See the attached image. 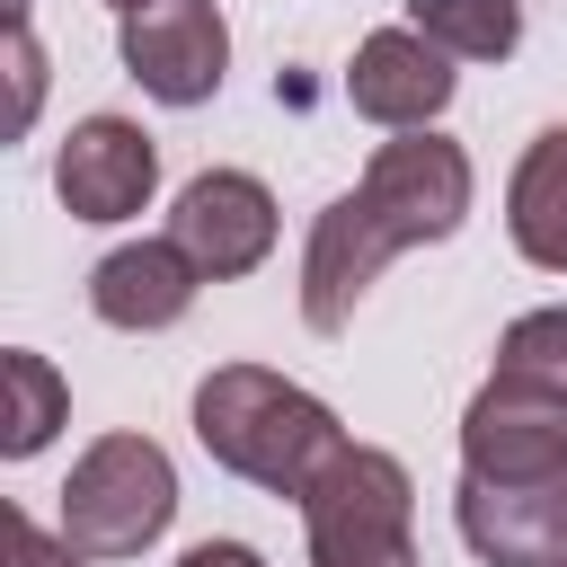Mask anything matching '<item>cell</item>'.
Listing matches in <instances>:
<instances>
[{"mask_svg": "<svg viewBox=\"0 0 567 567\" xmlns=\"http://www.w3.org/2000/svg\"><path fill=\"white\" fill-rule=\"evenodd\" d=\"M470 151L434 124L416 133H390L363 177L310 221V248H301V319L319 337H337L354 319V301L372 292V275L399 257V248H434L470 221Z\"/></svg>", "mask_w": 567, "mask_h": 567, "instance_id": "obj_1", "label": "cell"}, {"mask_svg": "<svg viewBox=\"0 0 567 567\" xmlns=\"http://www.w3.org/2000/svg\"><path fill=\"white\" fill-rule=\"evenodd\" d=\"M195 443L230 478L301 505L310 478L346 452V425H337V408L319 390H301V381L266 372V363H213L195 381Z\"/></svg>", "mask_w": 567, "mask_h": 567, "instance_id": "obj_2", "label": "cell"}, {"mask_svg": "<svg viewBox=\"0 0 567 567\" xmlns=\"http://www.w3.org/2000/svg\"><path fill=\"white\" fill-rule=\"evenodd\" d=\"M310 567H425L416 558V478L381 443H346L301 496Z\"/></svg>", "mask_w": 567, "mask_h": 567, "instance_id": "obj_3", "label": "cell"}, {"mask_svg": "<svg viewBox=\"0 0 567 567\" xmlns=\"http://www.w3.org/2000/svg\"><path fill=\"white\" fill-rule=\"evenodd\" d=\"M177 523V470L151 434H97L62 478V540L80 558H142Z\"/></svg>", "mask_w": 567, "mask_h": 567, "instance_id": "obj_4", "label": "cell"}, {"mask_svg": "<svg viewBox=\"0 0 567 567\" xmlns=\"http://www.w3.org/2000/svg\"><path fill=\"white\" fill-rule=\"evenodd\" d=\"M115 53L159 106H204L230 71V27L213 0H142L115 18Z\"/></svg>", "mask_w": 567, "mask_h": 567, "instance_id": "obj_5", "label": "cell"}, {"mask_svg": "<svg viewBox=\"0 0 567 567\" xmlns=\"http://www.w3.org/2000/svg\"><path fill=\"white\" fill-rule=\"evenodd\" d=\"M452 523L478 567H567V470H540V478H470L461 470Z\"/></svg>", "mask_w": 567, "mask_h": 567, "instance_id": "obj_6", "label": "cell"}, {"mask_svg": "<svg viewBox=\"0 0 567 567\" xmlns=\"http://www.w3.org/2000/svg\"><path fill=\"white\" fill-rule=\"evenodd\" d=\"M168 239L204 266V284H239L275 257V195L248 168H204L168 204Z\"/></svg>", "mask_w": 567, "mask_h": 567, "instance_id": "obj_7", "label": "cell"}, {"mask_svg": "<svg viewBox=\"0 0 567 567\" xmlns=\"http://www.w3.org/2000/svg\"><path fill=\"white\" fill-rule=\"evenodd\" d=\"M159 186V142L133 115H80L53 151V195L71 221H133Z\"/></svg>", "mask_w": 567, "mask_h": 567, "instance_id": "obj_8", "label": "cell"}, {"mask_svg": "<svg viewBox=\"0 0 567 567\" xmlns=\"http://www.w3.org/2000/svg\"><path fill=\"white\" fill-rule=\"evenodd\" d=\"M452 89H461V71H452V53L425 35V27H372L363 44H354V71H346V106L363 115V124H381V133H416V124H434L443 106H452Z\"/></svg>", "mask_w": 567, "mask_h": 567, "instance_id": "obj_9", "label": "cell"}, {"mask_svg": "<svg viewBox=\"0 0 567 567\" xmlns=\"http://www.w3.org/2000/svg\"><path fill=\"white\" fill-rule=\"evenodd\" d=\"M461 470L470 478H540L567 470V408L487 372V390L461 408Z\"/></svg>", "mask_w": 567, "mask_h": 567, "instance_id": "obj_10", "label": "cell"}, {"mask_svg": "<svg viewBox=\"0 0 567 567\" xmlns=\"http://www.w3.org/2000/svg\"><path fill=\"white\" fill-rule=\"evenodd\" d=\"M195 292H204V266H195L177 239H124V248H106V257L89 266V310H97L106 328H124V337L177 328V319L195 310Z\"/></svg>", "mask_w": 567, "mask_h": 567, "instance_id": "obj_11", "label": "cell"}, {"mask_svg": "<svg viewBox=\"0 0 567 567\" xmlns=\"http://www.w3.org/2000/svg\"><path fill=\"white\" fill-rule=\"evenodd\" d=\"M505 230L540 275H567V124L532 133V151L505 177Z\"/></svg>", "mask_w": 567, "mask_h": 567, "instance_id": "obj_12", "label": "cell"}, {"mask_svg": "<svg viewBox=\"0 0 567 567\" xmlns=\"http://www.w3.org/2000/svg\"><path fill=\"white\" fill-rule=\"evenodd\" d=\"M0 381H9V416H0V452L9 461H35L53 434H62V416H71V390H62V372L35 354V346H9V363H0Z\"/></svg>", "mask_w": 567, "mask_h": 567, "instance_id": "obj_13", "label": "cell"}, {"mask_svg": "<svg viewBox=\"0 0 567 567\" xmlns=\"http://www.w3.org/2000/svg\"><path fill=\"white\" fill-rule=\"evenodd\" d=\"M408 27H425L452 62H505L523 44V0H408Z\"/></svg>", "mask_w": 567, "mask_h": 567, "instance_id": "obj_14", "label": "cell"}, {"mask_svg": "<svg viewBox=\"0 0 567 567\" xmlns=\"http://www.w3.org/2000/svg\"><path fill=\"white\" fill-rule=\"evenodd\" d=\"M496 372L567 408V310H523V319L496 337Z\"/></svg>", "mask_w": 567, "mask_h": 567, "instance_id": "obj_15", "label": "cell"}, {"mask_svg": "<svg viewBox=\"0 0 567 567\" xmlns=\"http://www.w3.org/2000/svg\"><path fill=\"white\" fill-rule=\"evenodd\" d=\"M9 71H18V106H9V124L27 133V124H35V97H44V53H35V27H27V18H9Z\"/></svg>", "mask_w": 567, "mask_h": 567, "instance_id": "obj_16", "label": "cell"}, {"mask_svg": "<svg viewBox=\"0 0 567 567\" xmlns=\"http://www.w3.org/2000/svg\"><path fill=\"white\" fill-rule=\"evenodd\" d=\"M9 567H89L62 532H44V523H27V514H9Z\"/></svg>", "mask_w": 567, "mask_h": 567, "instance_id": "obj_17", "label": "cell"}, {"mask_svg": "<svg viewBox=\"0 0 567 567\" xmlns=\"http://www.w3.org/2000/svg\"><path fill=\"white\" fill-rule=\"evenodd\" d=\"M177 567H266V558H257L248 540H195V549H186Z\"/></svg>", "mask_w": 567, "mask_h": 567, "instance_id": "obj_18", "label": "cell"}, {"mask_svg": "<svg viewBox=\"0 0 567 567\" xmlns=\"http://www.w3.org/2000/svg\"><path fill=\"white\" fill-rule=\"evenodd\" d=\"M106 9H115V18H124V9H142V0H106Z\"/></svg>", "mask_w": 567, "mask_h": 567, "instance_id": "obj_19", "label": "cell"}]
</instances>
